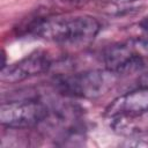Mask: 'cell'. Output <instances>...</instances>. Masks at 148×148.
<instances>
[{
	"instance_id": "obj_1",
	"label": "cell",
	"mask_w": 148,
	"mask_h": 148,
	"mask_svg": "<svg viewBox=\"0 0 148 148\" xmlns=\"http://www.w3.org/2000/svg\"><path fill=\"white\" fill-rule=\"evenodd\" d=\"M98 21L89 15L72 17H38L29 25V32L66 46H86L99 32Z\"/></svg>"
},
{
	"instance_id": "obj_2",
	"label": "cell",
	"mask_w": 148,
	"mask_h": 148,
	"mask_svg": "<svg viewBox=\"0 0 148 148\" xmlns=\"http://www.w3.org/2000/svg\"><path fill=\"white\" fill-rule=\"evenodd\" d=\"M116 74L109 69H94L72 75L59 76L56 80L58 90L71 97L97 98L104 95L114 83Z\"/></svg>"
},
{
	"instance_id": "obj_3",
	"label": "cell",
	"mask_w": 148,
	"mask_h": 148,
	"mask_svg": "<svg viewBox=\"0 0 148 148\" xmlns=\"http://www.w3.org/2000/svg\"><path fill=\"white\" fill-rule=\"evenodd\" d=\"M47 106L37 99L2 103L0 106V123L8 128H30L46 120Z\"/></svg>"
},
{
	"instance_id": "obj_4",
	"label": "cell",
	"mask_w": 148,
	"mask_h": 148,
	"mask_svg": "<svg viewBox=\"0 0 148 148\" xmlns=\"http://www.w3.org/2000/svg\"><path fill=\"white\" fill-rule=\"evenodd\" d=\"M51 67V59L45 51H35L23 59L1 69L0 79L6 83H16L40 75Z\"/></svg>"
},
{
	"instance_id": "obj_5",
	"label": "cell",
	"mask_w": 148,
	"mask_h": 148,
	"mask_svg": "<svg viewBox=\"0 0 148 148\" xmlns=\"http://www.w3.org/2000/svg\"><path fill=\"white\" fill-rule=\"evenodd\" d=\"M108 119L112 132L120 136L132 140L148 138V109L113 114Z\"/></svg>"
},
{
	"instance_id": "obj_6",
	"label": "cell",
	"mask_w": 148,
	"mask_h": 148,
	"mask_svg": "<svg viewBox=\"0 0 148 148\" xmlns=\"http://www.w3.org/2000/svg\"><path fill=\"white\" fill-rule=\"evenodd\" d=\"M103 60L106 69L114 74H130L140 69L143 65L141 57L134 50V46L127 43L116 44L108 47Z\"/></svg>"
},
{
	"instance_id": "obj_7",
	"label": "cell",
	"mask_w": 148,
	"mask_h": 148,
	"mask_svg": "<svg viewBox=\"0 0 148 148\" xmlns=\"http://www.w3.org/2000/svg\"><path fill=\"white\" fill-rule=\"evenodd\" d=\"M148 109V88H139L128 91L116 99L106 109V116H113L124 112L141 111Z\"/></svg>"
},
{
	"instance_id": "obj_8",
	"label": "cell",
	"mask_w": 148,
	"mask_h": 148,
	"mask_svg": "<svg viewBox=\"0 0 148 148\" xmlns=\"http://www.w3.org/2000/svg\"><path fill=\"white\" fill-rule=\"evenodd\" d=\"M88 0H42L40 7L45 13H65L83 7Z\"/></svg>"
},
{
	"instance_id": "obj_9",
	"label": "cell",
	"mask_w": 148,
	"mask_h": 148,
	"mask_svg": "<svg viewBox=\"0 0 148 148\" xmlns=\"http://www.w3.org/2000/svg\"><path fill=\"white\" fill-rule=\"evenodd\" d=\"M136 44H138L141 49H143L146 52H148V32H146L145 36H141V37L136 40Z\"/></svg>"
},
{
	"instance_id": "obj_10",
	"label": "cell",
	"mask_w": 148,
	"mask_h": 148,
	"mask_svg": "<svg viewBox=\"0 0 148 148\" xmlns=\"http://www.w3.org/2000/svg\"><path fill=\"white\" fill-rule=\"evenodd\" d=\"M139 25L141 27V29H142L143 31L148 32V15H147V16H145V17H143V18L140 21Z\"/></svg>"
},
{
	"instance_id": "obj_11",
	"label": "cell",
	"mask_w": 148,
	"mask_h": 148,
	"mask_svg": "<svg viewBox=\"0 0 148 148\" xmlns=\"http://www.w3.org/2000/svg\"><path fill=\"white\" fill-rule=\"evenodd\" d=\"M114 1H117V2H133V1H136V0H114Z\"/></svg>"
}]
</instances>
